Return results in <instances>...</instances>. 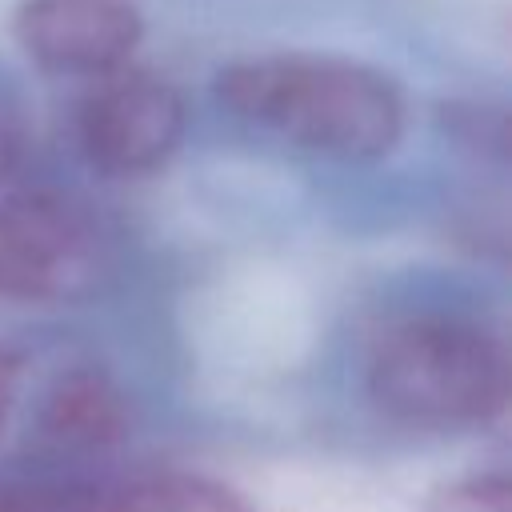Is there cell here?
Returning a JSON list of instances; mask_svg holds the SVG:
<instances>
[{
  "label": "cell",
  "instance_id": "1",
  "mask_svg": "<svg viewBox=\"0 0 512 512\" xmlns=\"http://www.w3.org/2000/svg\"><path fill=\"white\" fill-rule=\"evenodd\" d=\"M216 100L236 120L336 160L384 156L404 132L396 84L344 56L272 52L236 60L216 76Z\"/></svg>",
  "mask_w": 512,
  "mask_h": 512
},
{
  "label": "cell",
  "instance_id": "2",
  "mask_svg": "<svg viewBox=\"0 0 512 512\" xmlns=\"http://www.w3.org/2000/svg\"><path fill=\"white\" fill-rule=\"evenodd\" d=\"M372 400L416 428H476L508 404V352L476 320L420 312L388 324L368 356Z\"/></svg>",
  "mask_w": 512,
  "mask_h": 512
},
{
  "label": "cell",
  "instance_id": "3",
  "mask_svg": "<svg viewBox=\"0 0 512 512\" xmlns=\"http://www.w3.org/2000/svg\"><path fill=\"white\" fill-rule=\"evenodd\" d=\"M108 272L100 220L68 192L20 188L0 196V296L24 304H68Z\"/></svg>",
  "mask_w": 512,
  "mask_h": 512
},
{
  "label": "cell",
  "instance_id": "4",
  "mask_svg": "<svg viewBox=\"0 0 512 512\" xmlns=\"http://www.w3.org/2000/svg\"><path fill=\"white\" fill-rule=\"evenodd\" d=\"M184 136L180 92L152 72H104L76 112V140L88 164L112 176L160 168Z\"/></svg>",
  "mask_w": 512,
  "mask_h": 512
},
{
  "label": "cell",
  "instance_id": "5",
  "mask_svg": "<svg viewBox=\"0 0 512 512\" xmlns=\"http://www.w3.org/2000/svg\"><path fill=\"white\" fill-rule=\"evenodd\" d=\"M144 36L132 0H24L16 8L20 48L48 72L104 76L128 64Z\"/></svg>",
  "mask_w": 512,
  "mask_h": 512
},
{
  "label": "cell",
  "instance_id": "6",
  "mask_svg": "<svg viewBox=\"0 0 512 512\" xmlns=\"http://www.w3.org/2000/svg\"><path fill=\"white\" fill-rule=\"evenodd\" d=\"M36 428L44 456L60 464L88 460L116 448L128 436V400L104 372L68 368L44 392Z\"/></svg>",
  "mask_w": 512,
  "mask_h": 512
},
{
  "label": "cell",
  "instance_id": "7",
  "mask_svg": "<svg viewBox=\"0 0 512 512\" xmlns=\"http://www.w3.org/2000/svg\"><path fill=\"white\" fill-rule=\"evenodd\" d=\"M72 512H252L244 496L200 476H148L92 488Z\"/></svg>",
  "mask_w": 512,
  "mask_h": 512
},
{
  "label": "cell",
  "instance_id": "8",
  "mask_svg": "<svg viewBox=\"0 0 512 512\" xmlns=\"http://www.w3.org/2000/svg\"><path fill=\"white\" fill-rule=\"evenodd\" d=\"M96 484L64 472L60 460L0 464V512H72Z\"/></svg>",
  "mask_w": 512,
  "mask_h": 512
},
{
  "label": "cell",
  "instance_id": "9",
  "mask_svg": "<svg viewBox=\"0 0 512 512\" xmlns=\"http://www.w3.org/2000/svg\"><path fill=\"white\" fill-rule=\"evenodd\" d=\"M424 512H512V484L504 472L464 476L424 504Z\"/></svg>",
  "mask_w": 512,
  "mask_h": 512
},
{
  "label": "cell",
  "instance_id": "10",
  "mask_svg": "<svg viewBox=\"0 0 512 512\" xmlns=\"http://www.w3.org/2000/svg\"><path fill=\"white\" fill-rule=\"evenodd\" d=\"M24 160H28V140H24V132H20L12 120H0V192L20 176Z\"/></svg>",
  "mask_w": 512,
  "mask_h": 512
},
{
  "label": "cell",
  "instance_id": "11",
  "mask_svg": "<svg viewBox=\"0 0 512 512\" xmlns=\"http://www.w3.org/2000/svg\"><path fill=\"white\" fill-rule=\"evenodd\" d=\"M12 396H16V356H12L8 348H0V428H4V420H8Z\"/></svg>",
  "mask_w": 512,
  "mask_h": 512
}]
</instances>
